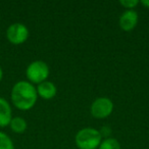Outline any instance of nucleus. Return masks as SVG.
Returning a JSON list of instances; mask_svg holds the SVG:
<instances>
[{
	"label": "nucleus",
	"instance_id": "nucleus-1",
	"mask_svg": "<svg viewBox=\"0 0 149 149\" xmlns=\"http://www.w3.org/2000/svg\"><path fill=\"white\" fill-rule=\"evenodd\" d=\"M10 99L13 105L22 111L32 109L38 100L35 85L26 80L17 82L11 88Z\"/></svg>",
	"mask_w": 149,
	"mask_h": 149
},
{
	"label": "nucleus",
	"instance_id": "nucleus-2",
	"mask_svg": "<svg viewBox=\"0 0 149 149\" xmlns=\"http://www.w3.org/2000/svg\"><path fill=\"white\" fill-rule=\"evenodd\" d=\"M102 141L99 130L91 127L79 130L74 137V143L79 149H98Z\"/></svg>",
	"mask_w": 149,
	"mask_h": 149
},
{
	"label": "nucleus",
	"instance_id": "nucleus-3",
	"mask_svg": "<svg viewBox=\"0 0 149 149\" xmlns=\"http://www.w3.org/2000/svg\"><path fill=\"white\" fill-rule=\"evenodd\" d=\"M49 66L43 60L32 61L26 68L27 81L33 85H39L42 82L47 81L49 77Z\"/></svg>",
	"mask_w": 149,
	"mask_h": 149
},
{
	"label": "nucleus",
	"instance_id": "nucleus-4",
	"mask_svg": "<svg viewBox=\"0 0 149 149\" xmlns=\"http://www.w3.org/2000/svg\"><path fill=\"white\" fill-rule=\"evenodd\" d=\"M113 111V102L107 97H98L90 106V113L94 118L104 120Z\"/></svg>",
	"mask_w": 149,
	"mask_h": 149
},
{
	"label": "nucleus",
	"instance_id": "nucleus-5",
	"mask_svg": "<svg viewBox=\"0 0 149 149\" xmlns=\"http://www.w3.org/2000/svg\"><path fill=\"white\" fill-rule=\"evenodd\" d=\"M5 35L9 43L13 45H21L28 40L30 32L27 26L23 23H13L8 26Z\"/></svg>",
	"mask_w": 149,
	"mask_h": 149
},
{
	"label": "nucleus",
	"instance_id": "nucleus-6",
	"mask_svg": "<svg viewBox=\"0 0 149 149\" xmlns=\"http://www.w3.org/2000/svg\"><path fill=\"white\" fill-rule=\"evenodd\" d=\"M139 17L137 11L134 9L131 10H125L124 13L120 15V19H118V25L120 28L125 32H131L134 30L138 25Z\"/></svg>",
	"mask_w": 149,
	"mask_h": 149
},
{
	"label": "nucleus",
	"instance_id": "nucleus-7",
	"mask_svg": "<svg viewBox=\"0 0 149 149\" xmlns=\"http://www.w3.org/2000/svg\"><path fill=\"white\" fill-rule=\"evenodd\" d=\"M36 90H37V94L38 97L42 98L44 100H50L52 98H54L56 96V93H57V88L54 85L52 82L50 81H45L40 83L39 85H37L36 87Z\"/></svg>",
	"mask_w": 149,
	"mask_h": 149
},
{
	"label": "nucleus",
	"instance_id": "nucleus-8",
	"mask_svg": "<svg viewBox=\"0 0 149 149\" xmlns=\"http://www.w3.org/2000/svg\"><path fill=\"white\" fill-rule=\"evenodd\" d=\"M13 118V108L10 103L4 97L0 96V128L8 127Z\"/></svg>",
	"mask_w": 149,
	"mask_h": 149
},
{
	"label": "nucleus",
	"instance_id": "nucleus-9",
	"mask_svg": "<svg viewBox=\"0 0 149 149\" xmlns=\"http://www.w3.org/2000/svg\"><path fill=\"white\" fill-rule=\"evenodd\" d=\"M9 128L15 134H23L28 128L27 120L22 116H13L9 123Z\"/></svg>",
	"mask_w": 149,
	"mask_h": 149
},
{
	"label": "nucleus",
	"instance_id": "nucleus-10",
	"mask_svg": "<svg viewBox=\"0 0 149 149\" xmlns=\"http://www.w3.org/2000/svg\"><path fill=\"white\" fill-rule=\"evenodd\" d=\"M98 149H122L120 148V144L116 139L112 138V137H108L101 141Z\"/></svg>",
	"mask_w": 149,
	"mask_h": 149
},
{
	"label": "nucleus",
	"instance_id": "nucleus-11",
	"mask_svg": "<svg viewBox=\"0 0 149 149\" xmlns=\"http://www.w3.org/2000/svg\"><path fill=\"white\" fill-rule=\"evenodd\" d=\"M0 149H15L11 138L2 131H0Z\"/></svg>",
	"mask_w": 149,
	"mask_h": 149
},
{
	"label": "nucleus",
	"instance_id": "nucleus-12",
	"mask_svg": "<svg viewBox=\"0 0 149 149\" xmlns=\"http://www.w3.org/2000/svg\"><path fill=\"white\" fill-rule=\"evenodd\" d=\"M120 4L124 8H127V10H131V9H134L137 5L140 4V1L138 0H120Z\"/></svg>",
	"mask_w": 149,
	"mask_h": 149
},
{
	"label": "nucleus",
	"instance_id": "nucleus-13",
	"mask_svg": "<svg viewBox=\"0 0 149 149\" xmlns=\"http://www.w3.org/2000/svg\"><path fill=\"white\" fill-rule=\"evenodd\" d=\"M100 134H101L102 137H105V138H108L110 135V133H111V131H110V128H108V127H102L101 129L99 130Z\"/></svg>",
	"mask_w": 149,
	"mask_h": 149
},
{
	"label": "nucleus",
	"instance_id": "nucleus-14",
	"mask_svg": "<svg viewBox=\"0 0 149 149\" xmlns=\"http://www.w3.org/2000/svg\"><path fill=\"white\" fill-rule=\"evenodd\" d=\"M140 4H142L144 7H146V8H149V0H143V1H141Z\"/></svg>",
	"mask_w": 149,
	"mask_h": 149
},
{
	"label": "nucleus",
	"instance_id": "nucleus-15",
	"mask_svg": "<svg viewBox=\"0 0 149 149\" xmlns=\"http://www.w3.org/2000/svg\"><path fill=\"white\" fill-rule=\"evenodd\" d=\"M2 79H3V70H2V68L0 66V83H1Z\"/></svg>",
	"mask_w": 149,
	"mask_h": 149
}]
</instances>
